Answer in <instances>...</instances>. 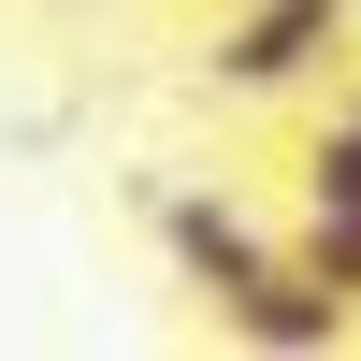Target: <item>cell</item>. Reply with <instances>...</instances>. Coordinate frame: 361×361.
Masks as SVG:
<instances>
[{
    "instance_id": "cell-3",
    "label": "cell",
    "mask_w": 361,
    "mask_h": 361,
    "mask_svg": "<svg viewBox=\"0 0 361 361\" xmlns=\"http://www.w3.org/2000/svg\"><path fill=\"white\" fill-rule=\"evenodd\" d=\"M304 275H333L361 304V116H333L304 145Z\"/></svg>"
},
{
    "instance_id": "cell-4",
    "label": "cell",
    "mask_w": 361,
    "mask_h": 361,
    "mask_svg": "<svg viewBox=\"0 0 361 361\" xmlns=\"http://www.w3.org/2000/svg\"><path fill=\"white\" fill-rule=\"evenodd\" d=\"M159 246L188 260V289H202V304H217L231 275H260V260H275V246H260L246 217H231V202H202V188H188V202H159Z\"/></svg>"
},
{
    "instance_id": "cell-1",
    "label": "cell",
    "mask_w": 361,
    "mask_h": 361,
    "mask_svg": "<svg viewBox=\"0 0 361 361\" xmlns=\"http://www.w3.org/2000/svg\"><path fill=\"white\" fill-rule=\"evenodd\" d=\"M347 44H361V0H231V29H217V87H231V102H275V87L333 73Z\"/></svg>"
},
{
    "instance_id": "cell-2",
    "label": "cell",
    "mask_w": 361,
    "mask_h": 361,
    "mask_svg": "<svg viewBox=\"0 0 361 361\" xmlns=\"http://www.w3.org/2000/svg\"><path fill=\"white\" fill-rule=\"evenodd\" d=\"M217 318H231L246 347H347V333H361V304H347L333 275H304V260H260V275H231V289H217Z\"/></svg>"
}]
</instances>
